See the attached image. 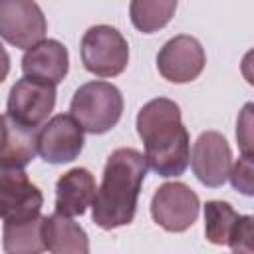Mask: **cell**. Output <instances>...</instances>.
I'll list each match as a JSON object with an SVG mask.
<instances>
[{
  "label": "cell",
  "instance_id": "5b68a950",
  "mask_svg": "<svg viewBox=\"0 0 254 254\" xmlns=\"http://www.w3.org/2000/svg\"><path fill=\"white\" fill-rule=\"evenodd\" d=\"M200 200L185 183H165L151 198V216L167 232L189 230L198 216Z\"/></svg>",
  "mask_w": 254,
  "mask_h": 254
},
{
  "label": "cell",
  "instance_id": "ffe728a7",
  "mask_svg": "<svg viewBox=\"0 0 254 254\" xmlns=\"http://www.w3.org/2000/svg\"><path fill=\"white\" fill-rule=\"evenodd\" d=\"M252 238H254V218L248 214H244V216L240 214L234 228H232V234H230L226 246H230V250H234V252H248L250 254L254 250Z\"/></svg>",
  "mask_w": 254,
  "mask_h": 254
},
{
  "label": "cell",
  "instance_id": "277c9868",
  "mask_svg": "<svg viewBox=\"0 0 254 254\" xmlns=\"http://www.w3.org/2000/svg\"><path fill=\"white\" fill-rule=\"evenodd\" d=\"M81 64L97 77H115L129 64V44L123 34L107 24L91 26L81 38Z\"/></svg>",
  "mask_w": 254,
  "mask_h": 254
},
{
  "label": "cell",
  "instance_id": "3957f363",
  "mask_svg": "<svg viewBox=\"0 0 254 254\" xmlns=\"http://www.w3.org/2000/svg\"><path fill=\"white\" fill-rule=\"evenodd\" d=\"M123 113V95L109 81H87L71 97L69 115L85 133L101 135L113 129Z\"/></svg>",
  "mask_w": 254,
  "mask_h": 254
},
{
  "label": "cell",
  "instance_id": "44dd1931",
  "mask_svg": "<svg viewBox=\"0 0 254 254\" xmlns=\"http://www.w3.org/2000/svg\"><path fill=\"white\" fill-rule=\"evenodd\" d=\"M236 139H238L242 155H252V103H246L238 117Z\"/></svg>",
  "mask_w": 254,
  "mask_h": 254
},
{
  "label": "cell",
  "instance_id": "5bb4252c",
  "mask_svg": "<svg viewBox=\"0 0 254 254\" xmlns=\"http://www.w3.org/2000/svg\"><path fill=\"white\" fill-rule=\"evenodd\" d=\"M38 153V129L0 115V167L24 169Z\"/></svg>",
  "mask_w": 254,
  "mask_h": 254
},
{
  "label": "cell",
  "instance_id": "e0dca14e",
  "mask_svg": "<svg viewBox=\"0 0 254 254\" xmlns=\"http://www.w3.org/2000/svg\"><path fill=\"white\" fill-rule=\"evenodd\" d=\"M177 4L179 0H131L129 4L131 24L143 34L159 32L173 20L177 12Z\"/></svg>",
  "mask_w": 254,
  "mask_h": 254
},
{
  "label": "cell",
  "instance_id": "8992f818",
  "mask_svg": "<svg viewBox=\"0 0 254 254\" xmlns=\"http://www.w3.org/2000/svg\"><path fill=\"white\" fill-rule=\"evenodd\" d=\"M48 32V22L36 0H0V38L28 50Z\"/></svg>",
  "mask_w": 254,
  "mask_h": 254
},
{
  "label": "cell",
  "instance_id": "9a60e30c",
  "mask_svg": "<svg viewBox=\"0 0 254 254\" xmlns=\"http://www.w3.org/2000/svg\"><path fill=\"white\" fill-rule=\"evenodd\" d=\"M44 248L54 254H87L89 240L85 230L71 216L54 212L42 220Z\"/></svg>",
  "mask_w": 254,
  "mask_h": 254
},
{
  "label": "cell",
  "instance_id": "8fae6325",
  "mask_svg": "<svg viewBox=\"0 0 254 254\" xmlns=\"http://www.w3.org/2000/svg\"><path fill=\"white\" fill-rule=\"evenodd\" d=\"M83 149V129L71 115H54L38 131V155L52 165L69 163Z\"/></svg>",
  "mask_w": 254,
  "mask_h": 254
},
{
  "label": "cell",
  "instance_id": "d6986e66",
  "mask_svg": "<svg viewBox=\"0 0 254 254\" xmlns=\"http://www.w3.org/2000/svg\"><path fill=\"white\" fill-rule=\"evenodd\" d=\"M254 165H252V155H242L232 167H230V173H228V179L232 183V187L236 190H240L242 194L246 196H252L254 194Z\"/></svg>",
  "mask_w": 254,
  "mask_h": 254
},
{
  "label": "cell",
  "instance_id": "52a82bcc",
  "mask_svg": "<svg viewBox=\"0 0 254 254\" xmlns=\"http://www.w3.org/2000/svg\"><path fill=\"white\" fill-rule=\"evenodd\" d=\"M54 105L56 85L24 75L10 89L6 101V115L26 127L38 129L48 121L50 113L54 111Z\"/></svg>",
  "mask_w": 254,
  "mask_h": 254
},
{
  "label": "cell",
  "instance_id": "4fadbf2b",
  "mask_svg": "<svg viewBox=\"0 0 254 254\" xmlns=\"http://www.w3.org/2000/svg\"><path fill=\"white\" fill-rule=\"evenodd\" d=\"M95 190V179L87 169H69L56 183V212L65 216H81L87 206H91Z\"/></svg>",
  "mask_w": 254,
  "mask_h": 254
},
{
  "label": "cell",
  "instance_id": "30bf717a",
  "mask_svg": "<svg viewBox=\"0 0 254 254\" xmlns=\"http://www.w3.org/2000/svg\"><path fill=\"white\" fill-rule=\"evenodd\" d=\"M189 161L194 177L204 187L218 189L228 179L232 167V151L222 133L204 131L194 141Z\"/></svg>",
  "mask_w": 254,
  "mask_h": 254
},
{
  "label": "cell",
  "instance_id": "6da1fadb",
  "mask_svg": "<svg viewBox=\"0 0 254 254\" xmlns=\"http://www.w3.org/2000/svg\"><path fill=\"white\" fill-rule=\"evenodd\" d=\"M137 133L145 145L147 167L159 177H179L187 171L190 139L175 101L167 97L147 101L137 113Z\"/></svg>",
  "mask_w": 254,
  "mask_h": 254
},
{
  "label": "cell",
  "instance_id": "2e32d148",
  "mask_svg": "<svg viewBox=\"0 0 254 254\" xmlns=\"http://www.w3.org/2000/svg\"><path fill=\"white\" fill-rule=\"evenodd\" d=\"M42 220L38 214L28 220H12L4 222L2 230V248L8 254H38L44 248L42 240Z\"/></svg>",
  "mask_w": 254,
  "mask_h": 254
},
{
  "label": "cell",
  "instance_id": "9c48e42d",
  "mask_svg": "<svg viewBox=\"0 0 254 254\" xmlns=\"http://www.w3.org/2000/svg\"><path fill=\"white\" fill-rule=\"evenodd\" d=\"M204 64V48L196 38L185 34L171 38L157 54V69L171 83H189L196 79Z\"/></svg>",
  "mask_w": 254,
  "mask_h": 254
},
{
  "label": "cell",
  "instance_id": "7a4b0ae2",
  "mask_svg": "<svg viewBox=\"0 0 254 254\" xmlns=\"http://www.w3.org/2000/svg\"><path fill=\"white\" fill-rule=\"evenodd\" d=\"M145 175L147 161L137 149L121 147L109 155L91 202V218L99 228L113 230L133 222Z\"/></svg>",
  "mask_w": 254,
  "mask_h": 254
},
{
  "label": "cell",
  "instance_id": "ba28073f",
  "mask_svg": "<svg viewBox=\"0 0 254 254\" xmlns=\"http://www.w3.org/2000/svg\"><path fill=\"white\" fill-rule=\"evenodd\" d=\"M42 190L28 179L24 169L0 167V218L4 222L28 220L40 214Z\"/></svg>",
  "mask_w": 254,
  "mask_h": 254
},
{
  "label": "cell",
  "instance_id": "ac0fdd59",
  "mask_svg": "<svg viewBox=\"0 0 254 254\" xmlns=\"http://www.w3.org/2000/svg\"><path fill=\"white\" fill-rule=\"evenodd\" d=\"M238 212L226 200H208L204 204V234L206 240L222 246L228 244L232 228L238 220Z\"/></svg>",
  "mask_w": 254,
  "mask_h": 254
},
{
  "label": "cell",
  "instance_id": "7c38bea8",
  "mask_svg": "<svg viewBox=\"0 0 254 254\" xmlns=\"http://www.w3.org/2000/svg\"><path fill=\"white\" fill-rule=\"evenodd\" d=\"M69 69V56L62 42L40 40L26 50L22 58V71L26 77H34L52 85L64 81Z\"/></svg>",
  "mask_w": 254,
  "mask_h": 254
},
{
  "label": "cell",
  "instance_id": "7402d4cb",
  "mask_svg": "<svg viewBox=\"0 0 254 254\" xmlns=\"http://www.w3.org/2000/svg\"><path fill=\"white\" fill-rule=\"evenodd\" d=\"M8 71H10V56H8L6 48L0 44V83L8 77Z\"/></svg>",
  "mask_w": 254,
  "mask_h": 254
}]
</instances>
